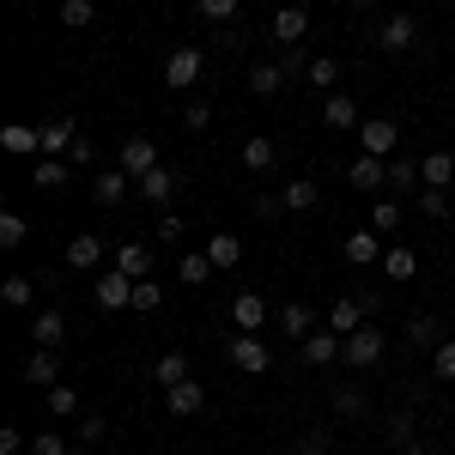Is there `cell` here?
Wrapping results in <instances>:
<instances>
[{
  "label": "cell",
  "mask_w": 455,
  "mask_h": 455,
  "mask_svg": "<svg viewBox=\"0 0 455 455\" xmlns=\"http://www.w3.org/2000/svg\"><path fill=\"white\" fill-rule=\"evenodd\" d=\"M377 237L383 231H347V243H340V255H347V267H377Z\"/></svg>",
  "instance_id": "603a6c76"
},
{
  "label": "cell",
  "mask_w": 455,
  "mask_h": 455,
  "mask_svg": "<svg viewBox=\"0 0 455 455\" xmlns=\"http://www.w3.org/2000/svg\"><path fill=\"white\" fill-rule=\"evenodd\" d=\"M334 79H340V61H334V55H315V61H310V85H322V92H328Z\"/></svg>",
  "instance_id": "f907efd6"
},
{
  "label": "cell",
  "mask_w": 455,
  "mask_h": 455,
  "mask_svg": "<svg viewBox=\"0 0 455 455\" xmlns=\"http://www.w3.org/2000/svg\"><path fill=\"white\" fill-rule=\"evenodd\" d=\"M274 164H280V146L267 140V134H249L243 140V171L261 176V171H274Z\"/></svg>",
  "instance_id": "83f0119b"
},
{
  "label": "cell",
  "mask_w": 455,
  "mask_h": 455,
  "mask_svg": "<svg viewBox=\"0 0 455 455\" xmlns=\"http://www.w3.org/2000/svg\"><path fill=\"white\" fill-rule=\"evenodd\" d=\"M25 450V431L19 425H0V455H19Z\"/></svg>",
  "instance_id": "9f6ffc18"
},
{
  "label": "cell",
  "mask_w": 455,
  "mask_h": 455,
  "mask_svg": "<svg viewBox=\"0 0 455 455\" xmlns=\"http://www.w3.org/2000/svg\"><path fill=\"white\" fill-rule=\"evenodd\" d=\"M176 274H182V285H207V280H212V261H207V249H201V255H195V249H182Z\"/></svg>",
  "instance_id": "d590c367"
},
{
  "label": "cell",
  "mask_w": 455,
  "mask_h": 455,
  "mask_svg": "<svg viewBox=\"0 0 455 455\" xmlns=\"http://www.w3.org/2000/svg\"><path fill=\"white\" fill-rule=\"evenodd\" d=\"M195 455H207V450H195Z\"/></svg>",
  "instance_id": "91938a15"
},
{
  "label": "cell",
  "mask_w": 455,
  "mask_h": 455,
  "mask_svg": "<svg viewBox=\"0 0 455 455\" xmlns=\"http://www.w3.org/2000/svg\"><path fill=\"white\" fill-rule=\"evenodd\" d=\"M328 431H334V425H310V431L298 437V455H322L328 450Z\"/></svg>",
  "instance_id": "db71d44e"
},
{
  "label": "cell",
  "mask_w": 455,
  "mask_h": 455,
  "mask_svg": "<svg viewBox=\"0 0 455 455\" xmlns=\"http://www.w3.org/2000/svg\"><path fill=\"white\" fill-rule=\"evenodd\" d=\"M31 340H36V347H61V340H68V315H61V310H36Z\"/></svg>",
  "instance_id": "4dcf8cb0"
},
{
  "label": "cell",
  "mask_w": 455,
  "mask_h": 455,
  "mask_svg": "<svg viewBox=\"0 0 455 455\" xmlns=\"http://www.w3.org/2000/svg\"><path fill=\"white\" fill-rule=\"evenodd\" d=\"M158 304H164V285H158V280H134V310L152 315Z\"/></svg>",
  "instance_id": "ee69618b"
},
{
  "label": "cell",
  "mask_w": 455,
  "mask_h": 455,
  "mask_svg": "<svg viewBox=\"0 0 455 455\" xmlns=\"http://www.w3.org/2000/svg\"><path fill=\"white\" fill-rule=\"evenodd\" d=\"M128 188H134V176L122 171V164L92 171V201H98V207H122V201H128Z\"/></svg>",
  "instance_id": "ba28073f"
},
{
  "label": "cell",
  "mask_w": 455,
  "mask_h": 455,
  "mask_svg": "<svg viewBox=\"0 0 455 455\" xmlns=\"http://www.w3.org/2000/svg\"><path fill=\"white\" fill-rule=\"evenodd\" d=\"M413 43H419V19H413V12H388L383 31H377V49H383V55H407Z\"/></svg>",
  "instance_id": "277c9868"
},
{
  "label": "cell",
  "mask_w": 455,
  "mask_h": 455,
  "mask_svg": "<svg viewBox=\"0 0 455 455\" xmlns=\"http://www.w3.org/2000/svg\"><path fill=\"white\" fill-rule=\"evenodd\" d=\"M68 164H79V171H104V164H98V146L85 140V134H79V140L68 146Z\"/></svg>",
  "instance_id": "c3c4849f"
},
{
  "label": "cell",
  "mask_w": 455,
  "mask_h": 455,
  "mask_svg": "<svg viewBox=\"0 0 455 455\" xmlns=\"http://www.w3.org/2000/svg\"><path fill=\"white\" fill-rule=\"evenodd\" d=\"M425 176H419V158L413 152H395L388 158V195H419Z\"/></svg>",
  "instance_id": "ac0fdd59"
},
{
  "label": "cell",
  "mask_w": 455,
  "mask_h": 455,
  "mask_svg": "<svg viewBox=\"0 0 455 455\" xmlns=\"http://www.w3.org/2000/svg\"><path fill=\"white\" fill-rule=\"evenodd\" d=\"M207 261L212 267H237V261H243V237H237V231H212L207 237Z\"/></svg>",
  "instance_id": "4316f807"
},
{
  "label": "cell",
  "mask_w": 455,
  "mask_h": 455,
  "mask_svg": "<svg viewBox=\"0 0 455 455\" xmlns=\"http://www.w3.org/2000/svg\"><path fill=\"white\" fill-rule=\"evenodd\" d=\"M225 358H231V371H243V377H267V371H274V352H267L261 334H231Z\"/></svg>",
  "instance_id": "6da1fadb"
},
{
  "label": "cell",
  "mask_w": 455,
  "mask_h": 455,
  "mask_svg": "<svg viewBox=\"0 0 455 455\" xmlns=\"http://www.w3.org/2000/svg\"><path fill=\"white\" fill-rule=\"evenodd\" d=\"M431 377L437 383H455V340H443V347L431 352Z\"/></svg>",
  "instance_id": "bcb514c9"
},
{
  "label": "cell",
  "mask_w": 455,
  "mask_h": 455,
  "mask_svg": "<svg viewBox=\"0 0 455 455\" xmlns=\"http://www.w3.org/2000/svg\"><path fill=\"white\" fill-rule=\"evenodd\" d=\"M261 322H267V298H261V291H237V298H231V328H237V334H255Z\"/></svg>",
  "instance_id": "2e32d148"
},
{
  "label": "cell",
  "mask_w": 455,
  "mask_h": 455,
  "mask_svg": "<svg viewBox=\"0 0 455 455\" xmlns=\"http://www.w3.org/2000/svg\"><path fill=\"white\" fill-rule=\"evenodd\" d=\"M237 6H243V0H195V12L212 19V25H231V19H237Z\"/></svg>",
  "instance_id": "7bdbcfd3"
},
{
  "label": "cell",
  "mask_w": 455,
  "mask_h": 455,
  "mask_svg": "<svg viewBox=\"0 0 455 455\" xmlns=\"http://www.w3.org/2000/svg\"><path fill=\"white\" fill-rule=\"evenodd\" d=\"M443 340H450V334H443V315H413V322H407V347L413 352H437L443 347Z\"/></svg>",
  "instance_id": "d6986e66"
},
{
  "label": "cell",
  "mask_w": 455,
  "mask_h": 455,
  "mask_svg": "<svg viewBox=\"0 0 455 455\" xmlns=\"http://www.w3.org/2000/svg\"><path fill=\"white\" fill-rule=\"evenodd\" d=\"M68 182V164L61 158H36V188H61Z\"/></svg>",
  "instance_id": "7dc6e473"
},
{
  "label": "cell",
  "mask_w": 455,
  "mask_h": 455,
  "mask_svg": "<svg viewBox=\"0 0 455 455\" xmlns=\"http://www.w3.org/2000/svg\"><path fill=\"white\" fill-rule=\"evenodd\" d=\"M364 322H377V315L364 310L358 298H340V304L328 310V328H334V334H352V328H364Z\"/></svg>",
  "instance_id": "f1b7e54d"
},
{
  "label": "cell",
  "mask_w": 455,
  "mask_h": 455,
  "mask_svg": "<svg viewBox=\"0 0 455 455\" xmlns=\"http://www.w3.org/2000/svg\"><path fill=\"white\" fill-rule=\"evenodd\" d=\"M267 36H274L280 49L304 43V36H310V12H304V6H280V12H274V25H267Z\"/></svg>",
  "instance_id": "4fadbf2b"
},
{
  "label": "cell",
  "mask_w": 455,
  "mask_h": 455,
  "mask_svg": "<svg viewBox=\"0 0 455 455\" xmlns=\"http://www.w3.org/2000/svg\"><path fill=\"white\" fill-rule=\"evenodd\" d=\"M31 455H73V443H68V437H61V431H36Z\"/></svg>",
  "instance_id": "816d5d0a"
},
{
  "label": "cell",
  "mask_w": 455,
  "mask_h": 455,
  "mask_svg": "<svg viewBox=\"0 0 455 455\" xmlns=\"http://www.w3.org/2000/svg\"><path fill=\"white\" fill-rule=\"evenodd\" d=\"M304 364H310V371L347 364V334H334V328H315L310 340H304Z\"/></svg>",
  "instance_id": "5b68a950"
},
{
  "label": "cell",
  "mask_w": 455,
  "mask_h": 455,
  "mask_svg": "<svg viewBox=\"0 0 455 455\" xmlns=\"http://www.w3.org/2000/svg\"><path fill=\"white\" fill-rule=\"evenodd\" d=\"M201 73H207V55H201L195 43L171 49V61H164V85H171V92H188V85H201Z\"/></svg>",
  "instance_id": "3957f363"
},
{
  "label": "cell",
  "mask_w": 455,
  "mask_h": 455,
  "mask_svg": "<svg viewBox=\"0 0 455 455\" xmlns=\"http://www.w3.org/2000/svg\"><path fill=\"white\" fill-rule=\"evenodd\" d=\"M176 188H182V176H176L171 164H158V171H146L140 182H134V195H140V201H152V207H171Z\"/></svg>",
  "instance_id": "30bf717a"
},
{
  "label": "cell",
  "mask_w": 455,
  "mask_h": 455,
  "mask_svg": "<svg viewBox=\"0 0 455 455\" xmlns=\"http://www.w3.org/2000/svg\"><path fill=\"white\" fill-rule=\"evenodd\" d=\"M310 49H304V43H291V49H280V73L285 79H310Z\"/></svg>",
  "instance_id": "74e56055"
},
{
  "label": "cell",
  "mask_w": 455,
  "mask_h": 455,
  "mask_svg": "<svg viewBox=\"0 0 455 455\" xmlns=\"http://www.w3.org/2000/svg\"><path fill=\"white\" fill-rule=\"evenodd\" d=\"M419 176H425V188H455V158L450 152H425Z\"/></svg>",
  "instance_id": "f546056e"
},
{
  "label": "cell",
  "mask_w": 455,
  "mask_h": 455,
  "mask_svg": "<svg viewBox=\"0 0 455 455\" xmlns=\"http://www.w3.org/2000/svg\"><path fill=\"white\" fill-rule=\"evenodd\" d=\"M0 146H6L12 158H43V128H25V122H12V128H0Z\"/></svg>",
  "instance_id": "7402d4cb"
},
{
  "label": "cell",
  "mask_w": 455,
  "mask_h": 455,
  "mask_svg": "<svg viewBox=\"0 0 455 455\" xmlns=\"http://www.w3.org/2000/svg\"><path fill=\"white\" fill-rule=\"evenodd\" d=\"M49 413H55V419H73V413H79V388L55 383V388H49Z\"/></svg>",
  "instance_id": "b9f144b4"
},
{
  "label": "cell",
  "mask_w": 455,
  "mask_h": 455,
  "mask_svg": "<svg viewBox=\"0 0 455 455\" xmlns=\"http://www.w3.org/2000/svg\"><path fill=\"white\" fill-rule=\"evenodd\" d=\"M92 298H98L104 310H134V280H128L122 267H104L98 285H92Z\"/></svg>",
  "instance_id": "9c48e42d"
},
{
  "label": "cell",
  "mask_w": 455,
  "mask_h": 455,
  "mask_svg": "<svg viewBox=\"0 0 455 455\" xmlns=\"http://www.w3.org/2000/svg\"><path fill=\"white\" fill-rule=\"evenodd\" d=\"M347 6H377V0H347Z\"/></svg>",
  "instance_id": "680465c9"
},
{
  "label": "cell",
  "mask_w": 455,
  "mask_h": 455,
  "mask_svg": "<svg viewBox=\"0 0 455 455\" xmlns=\"http://www.w3.org/2000/svg\"><path fill=\"white\" fill-rule=\"evenodd\" d=\"M104 431L109 425L98 419V413H85V425H79V450H85V443H104Z\"/></svg>",
  "instance_id": "11a10c76"
},
{
  "label": "cell",
  "mask_w": 455,
  "mask_h": 455,
  "mask_svg": "<svg viewBox=\"0 0 455 455\" xmlns=\"http://www.w3.org/2000/svg\"><path fill=\"white\" fill-rule=\"evenodd\" d=\"M182 237H188V225H182V212H158V243H182Z\"/></svg>",
  "instance_id": "681fc988"
},
{
  "label": "cell",
  "mask_w": 455,
  "mask_h": 455,
  "mask_svg": "<svg viewBox=\"0 0 455 455\" xmlns=\"http://www.w3.org/2000/svg\"><path fill=\"white\" fill-rule=\"evenodd\" d=\"M164 407H171V419H201V413H207V388L188 377V383L164 388Z\"/></svg>",
  "instance_id": "7c38bea8"
},
{
  "label": "cell",
  "mask_w": 455,
  "mask_h": 455,
  "mask_svg": "<svg viewBox=\"0 0 455 455\" xmlns=\"http://www.w3.org/2000/svg\"><path fill=\"white\" fill-rule=\"evenodd\" d=\"M328 407H334L340 419H364V413H371V401H364V388H358V383H340V388H334V401H328Z\"/></svg>",
  "instance_id": "1f68e13d"
},
{
  "label": "cell",
  "mask_w": 455,
  "mask_h": 455,
  "mask_svg": "<svg viewBox=\"0 0 455 455\" xmlns=\"http://www.w3.org/2000/svg\"><path fill=\"white\" fill-rule=\"evenodd\" d=\"M401 225V201H388V195H377V212H371V231H395Z\"/></svg>",
  "instance_id": "f6af8a7d"
},
{
  "label": "cell",
  "mask_w": 455,
  "mask_h": 455,
  "mask_svg": "<svg viewBox=\"0 0 455 455\" xmlns=\"http://www.w3.org/2000/svg\"><path fill=\"white\" fill-rule=\"evenodd\" d=\"M280 207L285 212H310V207H322V182H310V176H291L280 188Z\"/></svg>",
  "instance_id": "44dd1931"
},
{
  "label": "cell",
  "mask_w": 455,
  "mask_h": 455,
  "mask_svg": "<svg viewBox=\"0 0 455 455\" xmlns=\"http://www.w3.org/2000/svg\"><path fill=\"white\" fill-rule=\"evenodd\" d=\"M92 19H98V0H61V25L68 31H85Z\"/></svg>",
  "instance_id": "60d3db41"
},
{
  "label": "cell",
  "mask_w": 455,
  "mask_h": 455,
  "mask_svg": "<svg viewBox=\"0 0 455 455\" xmlns=\"http://www.w3.org/2000/svg\"><path fill=\"white\" fill-rule=\"evenodd\" d=\"M68 267L73 274H98L104 267V237H92V231L68 237Z\"/></svg>",
  "instance_id": "5bb4252c"
},
{
  "label": "cell",
  "mask_w": 455,
  "mask_h": 455,
  "mask_svg": "<svg viewBox=\"0 0 455 455\" xmlns=\"http://www.w3.org/2000/svg\"><path fill=\"white\" fill-rule=\"evenodd\" d=\"M207 122H212V104H201V98H188V104H182V128H195V134H201Z\"/></svg>",
  "instance_id": "f5cc1de1"
},
{
  "label": "cell",
  "mask_w": 455,
  "mask_h": 455,
  "mask_svg": "<svg viewBox=\"0 0 455 455\" xmlns=\"http://www.w3.org/2000/svg\"><path fill=\"white\" fill-rule=\"evenodd\" d=\"M243 85H249V92H255V98H280V85H285L280 61H255V68L243 73Z\"/></svg>",
  "instance_id": "484cf974"
},
{
  "label": "cell",
  "mask_w": 455,
  "mask_h": 455,
  "mask_svg": "<svg viewBox=\"0 0 455 455\" xmlns=\"http://www.w3.org/2000/svg\"><path fill=\"white\" fill-rule=\"evenodd\" d=\"M280 334L304 347V340L315 334V310H310V304H285V310H280Z\"/></svg>",
  "instance_id": "cb8c5ba5"
},
{
  "label": "cell",
  "mask_w": 455,
  "mask_h": 455,
  "mask_svg": "<svg viewBox=\"0 0 455 455\" xmlns=\"http://www.w3.org/2000/svg\"><path fill=\"white\" fill-rule=\"evenodd\" d=\"M322 128H328V134H358V104H352L347 92H328V104H322Z\"/></svg>",
  "instance_id": "9a60e30c"
},
{
  "label": "cell",
  "mask_w": 455,
  "mask_h": 455,
  "mask_svg": "<svg viewBox=\"0 0 455 455\" xmlns=\"http://www.w3.org/2000/svg\"><path fill=\"white\" fill-rule=\"evenodd\" d=\"M358 146H364L371 158H395V152H401V128H395L388 116H371V122H358Z\"/></svg>",
  "instance_id": "8992f818"
},
{
  "label": "cell",
  "mask_w": 455,
  "mask_h": 455,
  "mask_svg": "<svg viewBox=\"0 0 455 455\" xmlns=\"http://www.w3.org/2000/svg\"><path fill=\"white\" fill-rule=\"evenodd\" d=\"M79 140V128H73L68 116H55V122H43V158H68V146Z\"/></svg>",
  "instance_id": "d4e9b609"
},
{
  "label": "cell",
  "mask_w": 455,
  "mask_h": 455,
  "mask_svg": "<svg viewBox=\"0 0 455 455\" xmlns=\"http://www.w3.org/2000/svg\"><path fill=\"white\" fill-rule=\"evenodd\" d=\"M347 182L358 195H388V158H371V152H358L347 164Z\"/></svg>",
  "instance_id": "52a82bcc"
},
{
  "label": "cell",
  "mask_w": 455,
  "mask_h": 455,
  "mask_svg": "<svg viewBox=\"0 0 455 455\" xmlns=\"http://www.w3.org/2000/svg\"><path fill=\"white\" fill-rule=\"evenodd\" d=\"M450 212H455L450 188H419V219H450Z\"/></svg>",
  "instance_id": "8d00e7d4"
},
{
  "label": "cell",
  "mask_w": 455,
  "mask_h": 455,
  "mask_svg": "<svg viewBox=\"0 0 455 455\" xmlns=\"http://www.w3.org/2000/svg\"><path fill=\"white\" fill-rule=\"evenodd\" d=\"M383 352H388V334L377 328V322H364V328H352V334H347V364H352V371H377Z\"/></svg>",
  "instance_id": "7a4b0ae2"
},
{
  "label": "cell",
  "mask_w": 455,
  "mask_h": 455,
  "mask_svg": "<svg viewBox=\"0 0 455 455\" xmlns=\"http://www.w3.org/2000/svg\"><path fill=\"white\" fill-rule=\"evenodd\" d=\"M116 267H122L128 280H152V243H140V237H128V243L116 249Z\"/></svg>",
  "instance_id": "ffe728a7"
},
{
  "label": "cell",
  "mask_w": 455,
  "mask_h": 455,
  "mask_svg": "<svg viewBox=\"0 0 455 455\" xmlns=\"http://www.w3.org/2000/svg\"><path fill=\"white\" fill-rule=\"evenodd\" d=\"M25 237H31V225H25V212H0V249H19L25 243Z\"/></svg>",
  "instance_id": "ab89813d"
},
{
  "label": "cell",
  "mask_w": 455,
  "mask_h": 455,
  "mask_svg": "<svg viewBox=\"0 0 455 455\" xmlns=\"http://www.w3.org/2000/svg\"><path fill=\"white\" fill-rule=\"evenodd\" d=\"M383 437L395 443V450H407V443L419 437V419H413V413L401 407V413H388V419H383Z\"/></svg>",
  "instance_id": "e575fe53"
},
{
  "label": "cell",
  "mask_w": 455,
  "mask_h": 455,
  "mask_svg": "<svg viewBox=\"0 0 455 455\" xmlns=\"http://www.w3.org/2000/svg\"><path fill=\"white\" fill-rule=\"evenodd\" d=\"M395 455H437V450H431V437H413L407 450H395Z\"/></svg>",
  "instance_id": "6f0895ef"
},
{
  "label": "cell",
  "mask_w": 455,
  "mask_h": 455,
  "mask_svg": "<svg viewBox=\"0 0 455 455\" xmlns=\"http://www.w3.org/2000/svg\"><path fill=\"white\" fill-rule=\"evenodd\" d=\"M116 164H122V171L140 182L146 171H158V146L146 140V134H128V140H122V152H116Z\"/></svg>",
  "instance_id": "8fae6325"
},
{
  "label": "cell",
  "mask_w": 455,
  "mask_h": 455,
  "mask_svg": "<svg viewBox=\"0 0 455 455\" xmlns=\"http://www.w3.org/2000/svg\"><path fill=\"white\" fill-rule=\"evenodd\" d=\"M0 298H6L12 310H31L36 304V280L31 274H6V280H0Z\"/></svg>",
  "instance_id": "d6a6232c"
},
{
  "label": "cell",
  "mask_w": 455,
  "mask_h": 455,
  "mask_svg": "<svg viewBox=\"0 0 455 455\" xmlns=\"http://www.w3.org/2000/svg\"><path fill=\"white\" fill-rule=\"evenodd\" d=\"M383 274H388V280H413V274H419V255H413V249H388Z\"/></svg>",
  "instance_id": "f35d334b"
},
{
  "label": "cell",
  "mask_w": 455,
  "mask_h": 455,
  "mask_svg": "<svg viewBox=\"0 0 455 455\" xmlns=\"http://www.w3.org/2000/svg\"><path fill=\"white\" fill-rule=\"evenodd\" d=\"M152 383H158V388H176V383H188V358H182V352H164V358L152 364Z\"/></svg>",
  "instance_id": "836d02e7"
},
{
  "label": "cell",
  "mask_w": 455,
  "mask_h": 455,
  "mask_svg": "<svg viewBox=\"0 0 455 455\" xmlns=\"http://www.w3.org/2000/svg\"><path fill=\"white\" fill-rule=\"evenodd\" d=\"M25 383H31V388H55V383H61V352L36 347L31 358H25Z\"/></svg>",
  "instance_id": "e0dca14e"
}]
</instances>
